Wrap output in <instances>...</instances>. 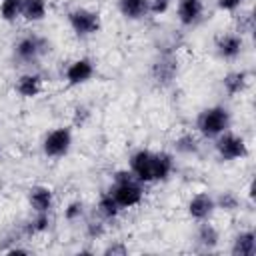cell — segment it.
<instances>
[{"mask_svg": "<svg viewBox=\"0 0 256 256\" xmlns=\"http://www.w3.org/2000/svg\"><path fill=\"white\" fill-rule=\"evenodd\" d=\"M198 242L204 248H214L218 244V232H216V228L212 224H208V222L200 224V228H198Z\"/></svg>", "mask_w": 256, "mask_h": 256, "instance_id": "obj_20", "label": "cell"}, {"mask_svg": "<svg viewBox=\"0 0 256 256\" xmlns=\"http://www.w3.org/2000/svg\"><path fill=\"white\" fill-rule=\"evenodd\" d=\"M176 72H178V60L172 52L160 54V58L154 62V68H152V76L158 84H170Z\"/></svg>", "mask_w": 256, "mask_h": 256, "instance_id": "obj_8", "label": "cell"}, {"mask_svg": "<svg viewBox=\"0 0 256 256\" xmlns=\"http://www.w3.org/2000/svg\"><path fill=\"white\" fill-rule=\"evenodd\" d=\"M154 162H156V154L154 152L138 150L130 158V172L142 184L144 182H154Z\"/></svg>", "mask_w": 256, "mask_h": 256, "instance_id": "obj_5", "label": "cell"}, {"mask_svg": "<svg viewBox=\"0 0 256 256\" xmlns=\"http://www.w3.org/2000/svg\"><path fill=\"white\" fill-rule=\"evenodd\" d=\"M216 150L220 154L222 160H238L242 156L248 154V148H246V142L236 136V134H228V132H222L216 140Z\"/></svg>", "mask_w": 256, "mask_h": 256, "instance_id": "obj_6", "label": "cell"}, {"mask_svg": "<svg viewBox=\"0 0 256 256\" xmlns=\"http://www.w3.org/2000/svg\"><path fill=\"white\" fill-rule=\"evenodd\" d=\"M72 134L68 128H56L44 138V154L50 158H60L70 150Z\"/></svg>", "mask_w": 256, "mask_h": 256, "instance_id": "obj_7", "label": "cell"}, {"mask_svg": "<svg viewBox=\"0 0 256 256\" xmlns=\"http://www.w3.org/2000/svg\"><path fill=\"white\" fill-rule=\"evenodd\" d=\"M174 146H176V150L182 152V154L198 152V142H196V138H194L192 134H184V136H180V138L174 142Z\"/></svg>", "mask_w": 256, "mask_h": 256, "instance_id": "obj_23", "label": "cell"}, {"mask_svg": "<svg viewBox=\"0 0 256 256\" xmlns=\"http://www.w3.org/2000/svg\"><path fill=\"white\" fill-rule=\"evenodd\" d=\"M232 254H234V256H254V254H256V236H254L252 230L240 232V234L234 238Z\"/></svg>", "mask_w": 256, "mask_h": 256, "instance_id": "obj_15", "label": "cell"}, {"mask_svg": "<svg viewBox=\"0 0 256 256\" xmlns=\"http://www.w3.org/2000/svg\"><path fill=\"white\" fill-rule=\"evenodd\" d=\"M42 88V78L38 74H24L16 82V92L24 98H34Z\"/></svg>", "mask_w": 256, "mask_h": 256, "instance_id": "obj_16", "label": "cell"}, {"mask_svg": "<svg viewBox=\"0 0 256 256\" xmlns=\"http://www.w3.org/2000/svg\"><path fill=\"white\" fill-rule=\"evenodd\" d=\"M246 78H248V76H246V72H230V74H226V76H224V80H222L224 90H226L230 96L240 94V92L246 88V84H248V80H246Z\"/></svg>", "mask_w": 256, "mask_h": 256, "instance_id": "obj_18", "label": "cell"}, {"mask_svg": "<svg viewBox=\"0 0 256 256\" xmlns=\"http://www.w3.org/2000/svg\"><path fill=\"white\" fill-rule=\"evenodd\" d=\"M230 126V114L226 108L222 106H212V108H206L198 114V120H196V128L202 136L206 138H216L220 136L222 132H226Z\"/></svg>", "mask_w": 256, "mask_h": 256, "instance_id": "obj_2", "label": "cell"}, {"mask_svg": "<svg viewBox=\"0 0 256 256\" xmlns=\"http://www.w3.org/2000/svg\"><path fill=\"white\" fill-rule=\"evenodd\" d=\"M112 198L116 200V204L120 208H132L142 200V182L134 178L132 172L128 170H120L114 176V184L110 188Z\"/></svg>", "mask_w": 256, "mask_h": 256, "instance_id": "obj_1", "label": "cell"}, {"mask_svg": "<svg viewBox=\"0 0 256 256\" xmlns=\"http://www.w3.org/2000/svg\"><path fill=\"white\" fill-rule=\"evenodd\" d=\"M128 250H126V246L124 244H112V246H108L106 250H104V254H120V256H124Z\"/></svg>", "mask_w": 256, "mask_h": 256, "instance_id": "obj_31", "label": "cell"}, {"mask_svg": "<svg viewBox=\"0 0 256 256\" xmlns=\"http://www.w3.org/2000/svg\"><path fill=\"white\" fill-rule=\"evenodd\" d=\"M102 232H104V226L100 222H90L88 224V236L98 238V236H102Z\"/></svg>", "mask_w": 256, "mask_h": 256, "instance_id": "obj_29", "label": "cell"}, {"mask_svg": "<svg viewBox=\"0 0 256 256\" xmlns=\"http://www.w3.org/2000/svg\"><path fill=\"white\" fill-rule=\"evenodd\" d=\"M48 226H50V216H48V212H36V218L28 224V232H30V234H40V232L48 230Z\"/></svg>", "mask_w": 256, "mask_h": 256, "instance_id": "obj_24", "label": "cell"}, {"mask_svg": "<svg viewBox=\"0 0 256 256\" xmlns=\"http://www.w3.org/2000/svg\"><path fill=\"white\" fill-rule=\"evenodd\" d=\"M174 168V160L168 152H158L156 162H154V182L156 180H166Z\"/></svg>", "mask_w": 256, "mask_h": 256, "instance_id": "obj_19", "label": "cell"}, {"mask_svg": "<svg viewBox=\"0 0 256 256\" xmlns=\"http://www.w3.org/2000/svg\"><path fill=\"white\" fill-rule=\"evenodd\" d=\"M66 218L68 220H76V218H80L82 216V204L80 202H72L68 208H66Z\"/></svg>", "mask_w": 256, "mask_h": 256, "instance_id": "obj_27", "label": "cell"}, {"mask_svg": "<svg viewBox=\"0 0 256 256\" xmlns=\"http://www.w3.org/2000/svg\"><path fill=\"white\" fill-rule=\"evenodd\" d=\"M202 10H204L202 0H180L178 2V20L184 26H192L200 20Z\"/></svg>", "mask_w": 256, "mask_h": 256, "instance_id": "obj_11", "label": "cell"}, {"mask_svg": "<svg viewBox=\"0 0 256 256\" xmlns=\"http://www.w3.org/2000/svg\"><path fill=\"white\" fill-rule=\"evenodd\" d=\"M92 74H94V64H92L88 58L74 60V62L66 68V80H68V84H72V86L90 80Z\"/></svg>", "mask_w": 256, "mask_h": 256, "instance_id": "obj_10", "label": "cell"}, {"mask_svg": "<svg viewBox=\"0 0 256 256\" xmlns=\"http://www.w3.org/2000/svg\"><path fill=\"white\" fill-rule=\"evenodd\" d=\"M22 16L28 22H38L46 16V0H24L22 2Z\"/></svg>", "mask_w": 256, "mask_h": 256, "instance_id": "obj_17", "label": "cell"}, {"mask_svg": "<svg viewBox=\"0 0 256 256\" xmlns=\"http://www.w3.org/2000/svg\"><path fill=\"white\" fill-rule=\"evenodd\" d=\"M214 208H216L214 198H212L210 194H206V192L196 194V196L190 200V204H188L190 216H192L194 220H200V222L206 220V218H210V214L214 212Z\"/></svg>", "mask_w": 256, "mask_h": 256, "instance_id": "obj_9", "label": "cell"}, {"mask_svg": "<svg viewBox=\"0 0 256 256\" xmlns=\"http://www.w3.org/2000/svg\"><path fill=\"white\" fill-rule=\"evenodd\" d=\"M46 52H48V42L40 36H34V34L20 38L14 46V58L18 62H26V64L38 60Z\"/></svg>", "mask_w": 256, "mask_h": 256, "instance_id": "obj_3", "label": "cell"}, {"mask_svg": "<svg viewBox=\"0 0 256 256\" xmlns=\"http://www.w3.org/2000/svg\"><path fill=\"white\" fill-rule=\"evenodd\" d=\"M240 4H242V0H218L220 10H236Z\"/></svg>", "mask_w": 256, "mask_h": 256, "instance_id": "obj_30", "label": "cell"}, {"mask_svg": "<svg viewBox=\"0 0 256 256\" xmlns=\"http://www.w3.org/2000/svg\"><path fill=\"white\" fill-rule=\"evenodd\" d=\"M22 2L24 0H2L0 2V16L6 22H14L22 14Z\"/></svg>", "mask_w": 256, "mask_h": 256, "instance_id": "obj_21", "label": "cell"}, {"mask_svg": "<svg viewBox=\"0 0 256 256\" xmlns=\"http://www.w3.org/2000/svg\"><path fill=\"white\" fill-rule=\"evenodd\" d=\"M98 212H100L104 218H108V220L118 216V212H120V206L116 204V200L112 198V194H110V192L100 196V200H98Z\"/></svg>", "mask_w": 256, "mask_h": 256, "instance_id": "obj_22", "label": "cell"}, {"mask_svg": "<svg viewBox=\"0 0 256 256\" xmlns=\"http://www.w3.org/2000/svg\"><path fill=\"white\" fill-rule=\"evenodd\" d=\"M168 4H170V0H150V12L152 14H162V12H166Z\"/></svg>", "mask_w": 256, "mask_h": 256, "instance_id": "obj_28", "label": "cell"}, {"mask_svg": "<svg viewBox=\"0 0 256 256\" xmlns=\"http://www.w3.org/2000/svg\"><path fill=\"white\" fill-rule=\"evenodd\" d=\"M216 48H218V54L222 58L234 60L242 52V36H238V34H226V36H222L218 40Z\"/></svg>", "mask_w": 256, "mask_h": 256, "instance_id": "obj_14", "label": "cell"}, {"mask_svg": "<svg viewBox=\"0 0 256 256\" xmlns=\"http://www.w3.org/2000/svg\"><path fill=\"white\" fill-rule=\"evenodd\" d=\"M68 22L78 36H92L100 30V16L86 8H76L68 14Z\"/></svg>", "mask_w": 256, "mask_h": 256, "instance_id": "obj_4", "label": "cell"}, {"mask_svg": "<svg viewBox=\"0 0 256 256\" xmlns=\"http://www.w3.org/2000/svg\"><path fill=\"white\" fill-rule=\"evenodd\" d=\"M214 204H216L218 208H222V210L232 212V210H236V208H238L240 200H238V196H236L234 192H222V194H220V198H218Z\"/></svg>", "mask_w": 256, "mask_h": 256, "instance_id": "obj_25", "label": "cell"}, {"mask_svg": "<svg viewBox=\"0 0 256 256\" xmlns=\"http://www.w3.org/2000/svg\"><path fill=\"white\" fill-rule=\"evenodd\" d=\"M28 200H30V206L34 208V212H50L52 202H54L52 190L46 188V186H34V188H30Z\"/></svg>", "mask_w": 256, "mask_h": 256, "instance_id": "obj_12", "label": "cell"}, {"mask_svg": "<svg viewBox=\"0 0 256 256\" xmlns=\"http://www.w3.org/2000/svg\"><path fill=\"white\" fill-rule=\"evenodd\" d=\"M118 8L122 16L130 20H140L146 14H150V0H120Z\"/></svg>", "mask_w": 256, "mask_h": 256, "instance_id": "obj_13", "label": "cell"}, {"mask_svg": "<svg viewBox=\"0 0 256 256\" xmlns=\"http://www.w3.org/2000/svg\"><path fill=\"white\" fill-rule=\"evenodd\" d=\"M254 30V16L252 12H244L238 16V32L240 34H250Z\"/></svg>", "mask_w": 256, "mask_h": 256, "instance_id": "obj_26", "label": "cell"}]
</instances>
